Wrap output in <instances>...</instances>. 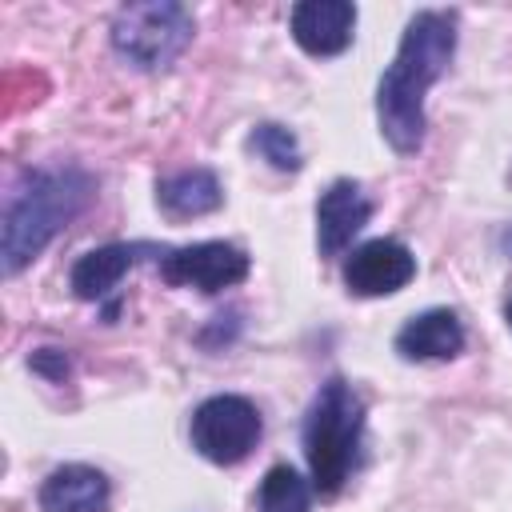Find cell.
<instances>
[{
  "instance_id": "7",
  "label": "cell",
  "mask_w": 512,
  "mask_h": 512,
  "mask_svg": "<svg viewBox=\"0 0 512 512\" xmlns=\"http://www.w3.org/2000/svg\"><path fill=\"white\" fill-rule=\"evenodd\" d=\"M412 276H416V256L400 240H388V236L352 248V256L344 260V284L356 296H388V292H400Z\"/></svg>"
},
{
  "instance_id": "14",
  "label": "cell",
  "mask_w": 512,
  "mask_h": 512,
  "mask_svg": "<svg viewBox=\"0 0 512 512\" xmlns=\"http://www.w3.org/2000/svg\"><path fill=\"white\" fill-rule=\"evenodd\" d=\"M308 500H312V488L304 484V476L288 464H276L260 480L256 512H308Z\"/></svg>"
},
{
  "instance_id": "3",
  "label": "cell",
  "mask_w": 512,
  "mask_h": 512,
  "mask_svg": "<svg viewBox=\"0 0 512 512\" xmlns=\"http://www.w3.org/2000/svg\"><path fill=\"white\" fill-rule=\"evenodd\" d=\"M364 436V400L344 376L320 384L308 420H304V456L312 472V488L320 496H336L356 468Z\"/></svg>"
},
{
  "instance_id": "6",
  "label": "cell",
  "mask_w": 512,
  "mask_h": 512,
  "mask_svg": "<svg viewBox=\"0 0 512 512\" xmlns=\"http://www.w3.org/2000/svg\"><path fill=\"white\" fill-rule=\"evenodd\" d=\"M160 276L176 288H200V292H220L232 288L248 276V256L236 244L224 240H204L188 248H172L160 260Z\"/></svg>"
},
{
  "instance_id": "4",
  "label": "cell",
  "mask_w": 512,
  "mask_h": 512,
  "mask_svg": "<svg viewBox=\"0 0 512 512\" xmlns=\"http://www.w3.org/2000/svg\"><path fill=\"white\" fill-rule=\"evenodd\" d=\"M112 44L128 64L144 72L168 68L192 44V16L184 4L172 0L124 4L112 20Z\"/></svg>"
},
{
  "instance_id": "11",
  "label": "cell",
  "mask_w": 512,
  "mask_h": 512,
  "mask_svg": "<svg viewBox=\"0 0 512 512\" xmlns=\"http://www.w3.org/2000/svg\"><path fill=\"white\" fill-rule=\"evenodd\" d=\"M460 348H464V328L448 308L420 312L396 332V352L404 360H452Z\"/></svg>"
},
{
  "instance_id": "12",
  "label": "cell",
  "mask_w": 512,
  "mask_h": 512,
  "mask_svg": "<svg viewBox=\"0 0 512 512\" xmlns=\"http://www.w3.org/2000/svg\"><path fill=\"white\" fill-rule=\"evenodd\" d=\"M156 200H160V208L168 216L188 220V216L216 212L224 204V188H220L216 172H208V168H184V172H172V176L160 180Z\"/></svg>"
},
{
  "instance_id": "8",
  "label": "cell",
  "mask_w": 512,
  "mask_h": 512,
  "mask_svg": "<svg viewBox=\"0 0 512 512\" xmlns=\"http://www.w3.org/2000/svg\"><path fill=\"white\" fill-rule=\"evenodd\" d=\"M356 8L348 0H304L292 8V40L312 56H336L352 44Z\"/></svg>"
},
{
  "instance_id": "16",
  "label": "cell",
  "mask_w": 512,
  "mask_h": 512,
  "mask_svg": "<svg viewBox=\"0 0 512 512\" xmlns=\"http://www.w3.org/2000/svg\"><path fill=\"white\" fill-rule=\"evenodd\" d=\"M504 316H508V324H512V300H508V308H504Z\"/></svg>"
},
{
  "instance_id": "13",
  "label": "cell",
  "mask_w": 512,
  "mask_h": 512,
  "mask_svg": "<svg viewBox=\"0 0 512 512\" xmlns=\"http://www.w3.org/2000/svg\"><path fill=\"white\" fill-rule=\"evenodd\" d=\"M136 252H140L136 244H104V248H92L88 256H80L72 264V276H68L72 292L80 300H104L128 276V268L136 264Z\"/></svg>"
},
{
  "instance_id": "5",
  "label": "cell",
  "mask_w": 512,
  "mask_h": 512,
  "mask_svg": "<svg viewBox=\"0 0 512 512\" xmlns=\"http://www.w3.org/2000/svg\"><path fill=\"white\" fill-rule=\"evenodd\" d=\"M260 412L244 396H208L192 412V448L212 464H240L260 440Z\"/></svg>"
},
{
  "instance_id": "10",
  "label": "cell",
  "mask_w": 512,
  "mask_h": 512,
  "mask_svg": "<svg viewBox=\"0 0 512 512\" xmlns=\"http://www.w3.org/2000/svg\"><path fill=\"white\" fill-rule=\"evenodd\" d=\"M108 480L104 472L88 468V464H64L56 472H48V480L40 484V508L44 512H108Z\"/></svg>"
},
{
  "instance_id": "2",
  "label": "cell",
  "mask_w": 512,
  "mask_h": 512,
  "mask_svg": "<svg viewBox=\"0 0 512 512\" xmlns=\"http://www.w3.org/2000/svg\"><path fill=\"white\" fill-rule=\"evenodd\" d=\"M92 176L80 168H40L28 172L4 208V276H16L28 260L44 252V244L88 204Z\"/></svg>"
},
{
  "instance_id": "15",
  "label": "cell",
  "mask_w": 512,
  "mask_h": 512,
  "mask_svg": "<svg viewBox=\"0 0 512 512\" xmlns=\"http://www.w3.org/2000/svg\"><path fill=\"white\" fill-rule=\"evenodd\" d=\"M248 148L252 152H260L272 168H280V172H296L304 160H300V144H296V136L284 128V124H260L252 136H248Z\"/></svg>"
},
{
  "instance_id": "1",
  "label": "cell",
  "mask_w": 512,
  "mask_h": 512,
  "mask_svg": "<svg viewBox=\"0 0 512 512\" xmlns=\"http://www.w3.org/2000/svg\"><path fill=\"white\" fill-rule=\"evenodd\" d=\"M456 52V16L452 12H416L392 64L376 88L380 132L396 152H416L424 140V96L444 76Z\"/></svg>"
},
{
  "instance_id": "9",
  "label": "cell",
  "mask_w": 512,
  "mask_h": 512,
  "mask_svg": "<svg viewBox=\"0 0 512 512\" xmlns=\"http://www.w3.org/2000/svg\"><path fill=\"white\" fill-rule=\"evenodd\" d=\"M368 216H372V204L360 192V184H352V180L328 184V192L316 204V244H320V256H340L352 244V236L368 224Z\"/></svg>"
}]
</instances>
